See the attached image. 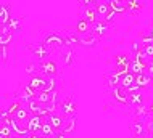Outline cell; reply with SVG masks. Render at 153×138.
<instances>
[{"mask_svg": "<svg viewBox=\"0 0 153 138\" xmlns=\"http://www.w3.org/2000/svg\"><path fill=\"white\" fill-rule=\"evenodd\" d=\"M58 112L65 117H73V116L77 114V101L73 95H68L65 100L60 101V106H58Z\"/></svg>", "mask_w": 153, "mask_h": 138, "instance_id": "cell-1", "label": "cell"}, {"mask_svg": "<svg viewBox=\"0 0 153 138\" xmlns=\"http://www.w3.org/2000/svg\"><path fill=\"white\" fill-rule=\"evenodd\" d=\"M42 42L52 50V52H53V50H60V52H61L63 48H66V45H65V37L60 35L56 31H53V32H50V34H47Z\"/></svg>", "mask_w": 153, "mask_h": 138, "instance_id": "cell-2", "label": "cell"}, {"mask_svg": "<svg viewBox=\"0 0 153 138\" xmlns=\"http://www.w3.org/2000/svg\"><path fill=\"white\" fill-rule=\"evenodd\" d=\"M111 97H113V100L116 101L118 104H123V106H126V104L131 103V95L129 92H127L126 87H114V89H111Z\"/></svg>", "mask_w": 153, "mask_h": 138, "instance_id": "cell-3", "label": "cell"}, {"mask_svg": "<svg viewBox=\"0 0 153 138\" xmlns=\"http://www.w3.org/2000/svg\"><path fill=\"white\" fill-rule=\"evenodd\" d=\"M39 74H42L44 77H55L58 74V66L53 60H44L39 63Z\"/></svg>", "mask_w": 153, "mask_h": 138, "instance_id": "cell-4", "label": "cell"}, {"mask_svg": "<svg viewBox=\"0 0 153 138\" xmlns=\"http://www.w3.org/2000/svg\"><path fill=\"white\" fill-rule=\"evenodd\" d=\"M10 125H11V128H13V132L16 133V135L27 137V135L31 133V132H29V128H27V124H24V122H21V120H18L16 117H11Z\"/></svg>", "mask_w": 153, "mask_h": 138, "instance_id": "cell-5", "label": "cell"}, {"mask_svg": "<svg viewBox=\"0 0 153 138\" xmlns=\"http://www.w3.org/2000/svg\"><path fill=\"white\" fill-rule=\"evenodd\" d=\"M74 32H76V34H79V35L89 34V32H92V24H90L87 19H84L81 16V18L76 21V24H74Z\"/></svg>", "mask_w": 153, "mask_h": 138, "instance_id": "cell-6", "label": "cell"}, {"mask_svg": "<svg viewBox=\"0 0 153 138\" xmlns=\"http://www.w3.org/2000/svg\"><path fill=\"white\" fill-rule=\"evenodd\" d=\"M32 53L39 58V60H47V56H50V53H52V50L47 47V45L44 44V42H39V44L36 45L34 48H32Z\"/></svg>", "mask_w": 153, "mask_h": 138, "instance_id": "cell-7", "label": "cell"}, {"mask_svg": "<svg viewBox=\"0 0 153 138\" xmlns=\"http://www.w3.org/2000/svg\"><path fill=\"white\" fill-rule=\"evenodd\" d=\"M82 18L87 19L89 23L94 26V24L100 19V16H98L97 8H95V7H85V8H82Z\"/></svg>", "mask_w": 153, "mask_h": 138, "instance_id": "cell-8", "label": "cell"}, {"mask_svg": "<svg viewBox=\"0 0 153 138\" xmlns=\"http://www.w3.org/2000/svg\"><path fill=\"white\" fill-rule=\"evenodd\" d=\"M98 37L94 34V32H89V34H84V35H79V45L82 47H95V45L98 44Z\"/></svg>", "mask_w": 153, "mask_h": 138, "instance_id": "cell-9", "label": "cell"}, {"mask_svg": "<svg viewBox=\"0 0 153 138\" xmlns=\"http://www.w3.org/2000/svg\"><path fill=\"white\" fill-rule=\"evenodd\" d=\"M42 119H40V116H32L29 119V122H27V128H29L31 133H40L42 135Z\"/></svg>", "mask_w": 153, "mask_h": 138, "instance_id": "cell-10", "label": "cell"}, {"mask_svg": "<svg viewBox=\"0 0 153 138\" xmlns=\"http://www.w3.org/2000/svg\"><path fill=\"white\" fill-rule=\"evenodd\" d=\"M92 32L98 37V39H102L103 35L108 34V23H105L103 19H98L97 23L92 26Z\"/></svg>", "mask_w": 153, "mask_h": 138, "instance_id": "cell-11", "label": "cell"}, {"mask_svg": "<svg viewBox=\"0 0 153 138\" xmlns=\"http://www.w3.org/2000/svg\"><path fill=\"white\" fill-rule=\"evenodd\" d=\"M45 80H47V77H44L42 74H36V76L31 77V80L27 83H29L36 92H42L44 87H45Z\"/></svg>", "mask_w": 153, "mask_h": 138, "instance_id": "cell-12", "label": "cell"}, {"mask_svg": "<svg viewBox=\"0 0 153 138\" xmlns=\"http://www.w3.org/2000/svg\"><path fill=\"white\" fill-rule=\"evenodd\" d=\"M13 117H16L18 120H21V122H24V124H27V122H29V119L32 117V112L29 111V108L26 106V103H24L23 106L16 111V114L13 116Z\"/></svg>", "mask_w": 153, "mask_h": 138, "instance_id": "cell-13", "label": "cell"}, {"mask_svg": "<svg viewBox=\"0 0 153 138\" xmlns=\"http://www.w3.org/2000/svg\"><path fill=\"white\" fill-rule=\"evenodd\" d=\"M131 133L134 135V138H142L145 135V125L142 120H135L131 124Z\"/></svg>", "mask_w": 153, "mask_h": 138, "instance_id": "cell-14", "label": "cell"}, {"mask_svg": "<svg viewBox=\"0 0 153 138\" xmlns=\"http://www.w3.org/2000/svg\"><path fill=\"white\" fill-rule=\"evenodd\" d=\"M76 120H77V116H73V117H65V125H63V130L65 133H68V135H71L74 133L76 130Z\"/></svg>", "mask_w": 153, "mask_h": 138, "instance_id": "cell-15", "label": "cell"}, {"mask_svg": "<svg viewBox=\"0 0 153 138\" xmlns=\"http://www.w3.org/2000/svg\"><path fill=\"white\" fill-rule=\"evenodd\" d=\"M61 60L65 66H73L74 64V48H63L61 50Z\"/></svg>", "mask_w": 153, "mask_h": 138, "instance_id": "cell-16", "label": "cell"}, {"mask_svg": "<svg viewBox=\"0 0 153 138\" xmlns=\"http://www.w3.org/2000/svg\"><path fill=\"white\" fill-rule=\"evenodd\" d=\"M65 45L66 48H74L76 45H79V34L76 32H68L65 35Z\"/></svg>", "mask_w": 153, "mask_h": 138, "instance_id": "cell-17", "label": "cell"}, {"mask_svg": "<svg viewBox=\"0 0 153 138\" xmlns=\"http://www.w3.org/2000/svg\"><path fill=\"white\" fill-rule=\"evenodd\" d=\"M50 124L53 125L55 130H61L65 125V116H61L60 112H55V114H50Z\"/></svg>", "mask_w": 153, "mask_h": 138, "instance_id": "cell-18", "label": "cell"}, {"mask_svg": "<svg viewBox=\"0 0 153 138\" xmlns=\"http://www.w3.org/2000/svg\"><path fill=\"white\" fill-rule=\"evenodd\" d=\"M143 95L140 93V92H137V93H132L131 95V106L134 108V109H140V108H143Z\"/></svg>", "mask_w": 153, "mask_h": 138, "instance_id": "cell-19", "label": "cell"}, {"mask_svg": "<svg viewBox=\"0 0 153 138\" xmlns=\"http://www.w3.org/2000/svg\"><path fill=\"white\" fill-rule=\"evenodd\" d=\"M110 7H111V10L116 11L118 15L126 13V11H127V3L123 2V0H111V2H110Z\"/></svg>", "mask_w": 153, "mask_h": 138, "instance_id": "cell-20", "label": "cell"}, {"mask_svg": "<svg viewBox=\"0 0 153 138\" xmlns=\"http://www.w3.org/2000/svg\"><path fill=\"white\" fill-rule=\"evenodd\" d=\"M13 16H11V8L10 5H7V3H3L2 5V13H0V24H8V21H10Z\"/></svg>", "mask_w": 153, "mask_h": 138, "instance_id": "cell-21", "label": "cell"}, {"mask_svg": "<svg viewBox=\"0 0 153 138\" xmlns=\"http://www.w3.org/2000/svg\"><path fill=\"white\" fill-rule=\"evenodd\" d=\"M150 82H152V77L148 76L147 72H142V74H137V76H135V83H137L140 89L148 87V85H150Z\"/></svg>", "mask_w": 153, "mask_h": 138, "instance_id": "cell-22", "label": "cell"}, {"mask_svg": "<svg viewBox=\"0 0 153 138\" xmlns=\"http://www.w3.org/2000/svg\"><path fill=\"white\" fill-rule=\"evenodd\" d=\"M95 8H97V13L98 16H100V19H103L106 16V13L111 10V7H110V3H105V2H98L97 5H95Z\"/></svg>", "mask_w": 153, "mask_h": 138, "instance_id": "cell-23", "label": "cell"}, {"mask_svg": "<svg viewBox=\"0 0 153 138\" xmlns=\"http://www.w3.org/2000/svg\"><path fill=\"white\" fill-rule=\"evenodd\" d=\"M127 11L129 13H139L140 10H142V3H140V0H127Z\"/></svg>", "mask_w": 153, "mask_h": 138, "instance_id": "cell-24", "label": "cell"}, {"mask_svg": "<svg viewBox=\"0 0 153 138\" xmlns=\"http://www.w3.org/2000/svg\"><path fill=\"white\" fill-rule=\"evenodd\" d=\"M13 133L15 132L10 124H0V138H11Z\"/></svg>", "mask_w": 153, "mask_h": 138, "instance_id": "cell-25", "label": "cell"}, {"mask_svg": "<svg viewBox=\"0 0 153 138\" xmlns=\"http://www.w3.org/2000/svg\"><path fill=\"white\" fill-rule=\"evenodd\" d=\"M135 83V74L132 72H127L123 76V80H121V85L126 87V89H129V87H132Z\"/></svg>", "mask_w": 153, "mask_h": 138, "instance_id": "cell-26", "label": "cell"}, {"mask_svg": "<svg viewBox=\"0 0 153 138\" xmlns=\"http://www.w3.org/2000/svg\"><path fill=\"white\" fill-rule=\"evenodd\" d=\"M8 26L11 27V31L13 32H19L23 29V21H21V18H11L10 21H8Z\"/></svg>", "mask_w": 153, "mask_h": 138, "instance_id": "cell-27", "label": "cell"}, {"mask_svg": "<svg viewBox=\"0 0 153 138\" xmlns=\"http://www.w3.org/2000/svg\"><path fill=\"white\" fill-rule=\"evenodd\" d=\"M145 69H147V66H143V64H140V63H137L135 60H132L131 61V72L132 74H142V72H145Z\"/></svg>", "mask_w": 153, "mask_h": 138, "instance_id": "cell-28", "label": "cell"}, {"mask_svg": "<svg viewBox=\"0 0 153 138\" xmlns=\"http://www.w3.org/2000/svg\"><path fill=\"white\" fill-rule=\"evenodd\" d=\"M55 133H56V130L53 128V125L50 122L42 125V137H55Z\"/></svg>", "mask_w": 153, "mask_h": 138, "instance_id": "cell-29", "label": "cell"}, {"mask_svg": "<svg viewBox=\"0 0 153 138\" xmlns=\"http://www.w3.org/2000/svg\"><path fill=\"white\" fill-rule=\"evenodd\" d=\"M44 90L45 92H56V80H55V77H47Z\"/></svg>", "mask_w": 153, "mask_h": 138, "instance_id": "cell-30", "label": "cell"}, {"mask_svg": "<svg viewBox=\"0 0 153 138\" xmlns=\"http://www.w3.org/2000/svg\"><path fill=\"white\" fill-rule=\"evenodd\" d=\"M26 72L29 74V76H36V74H39V64H37L36 61H31L29 64L26 66Z\"/></svg>", "mask_w": 153, "mask_h": 138, "instance_id": "cell-31", "label": "cell"}, {"mask_svg": "<svg viewBox=\"0 0 153 138\" xmlns=\"http://www.w3.org/2000/svg\"><path fill=\"white\" fill-rule=\"evenodd\" d=\"M13 40V32H7V34H0V44L2 45H10Z\"/></svg>", "mask_w": 153, "mask_h": 138, "instance_id": "cell-32", "label": "cell"}, {"mask_svg": "<svg viewBox=\"0 0 153 138\" xmlns=\"http://www.w3.org/2000/svg\"><path fill=\"white\" fill-rule=\"evenodd\" d=\"M140 44L142 45H148V44H153V37L150 35V32L148 34H143V35H140Z\"/></svg>", "mask_w": 153, "mask_h": 138, "instance_id": "cell-33", "label": "cell"}, {"mask_svg": "<svg viewBox=\"0 0 153 138\" xmlns=\"http://www.w3.org/2000/svg\"><path fill=\"white\" fill-rule=\"evenodd\" d=\"M131 58L129 56H124V55H116V58H114V63H116V66L119 64H124V63H129Z\"/></svg>", "mask_w": 153, "mask_h": 138, "instance_id": "cell-34", "label": "cell"}, {"mask_svg": "<svg viewBox=\"0 0 153 138\" xmlns=\"http://www.w3.org/2000/svg\"><path fill=\"white\" fill-rule=\"evenodd\" d=\"M116 11H113V10H110L108 11V13H106V16H105V18H103V21H105V23H113V21H114V18H116Z\"/></svg>", "mask_w": 153, "mask_h": 138, "instance_id": "cell-35", "label": "cell"}, {"mask_svg": "<svg viewBox=\"0 0 153 138\" xmlns=\"http://www.w3.org/2000/svg\"><path fill=\"white\" fill-rule=\"evenodd\" d=\"M142 48H143V45L140 44V40H135V42H132V45H131V50H132V53H134V55L139 52V50H142Z\"/></svg>", "mask_w": 153, "mask_h": 138, "instance_id": "cell-36", "label": "cell"}, {"mask_svg": "<svg viewBox=\"0 0 153 138\" xmlns=\"http://www.w3.org/2000/svg\"><path fill=\"white\" fill-rule=\"evenodd\" d=\"M143 52L147 53V56H148V58H153V44L143 45Z\"/></svg>", "mask_w": 153, "mask_h": 138, "instance_id": "cell-37", "label": "cell"}, {"mask_svg": "<svg viewBox=\"0 0 153 138\" xmlns=\"http://www.w3.org/2000/svg\"><path fill=\"white\" fill-rule=\"evenodd\" d=\"M79 2H81L82 8H85V7H95V5H97V0H79Z\"/></svg>", "mask_w": 153, "mask_h": 138, "instance_id": "cell-38", "label": "cell"}, {"mask_svg": "<svg viewBox=\"0 0 153 138\" xmlns=\"http://www.w3.org/2000/svg\"><path fill=\"white\" fill-rule=\"evenodd\" d=\"M145 72H147L150 77H152V80H153V58L150 60V63L147 64V69H145Z\"/></svg>", "mask_w": 153, "mask_h": 138, "instance_id": "cell-39", "label": "cell"}, {"mask_svg": "<svg viewBox=\"0 0 153 138\" xmlns=\"http://www.w3.org/2000/svg\"><path fill=\"white\" fill-rule=\"evenodd\" d=\"M8 58V47L7 45H2V63H5Z\"/></svg>", "mask_w": 153, "mask_h": 138, "instance_id": "cell-40", "label": "cell"}, {"mask_svg": "<svg viewBox=\"0 0 153 138\" xmlns=\"http://www.w3.org/2000/svg\"><path fill=\"white\" fill-rule=\"evenodd\" d=\"M66 135H68V133H65L63 130H56V133H55V138H66Z\"/></svg>", "mask_w": 153, "mask_h": 138, "instance_id": "cell-41", "label": "cell"}, {"mask_svg": "<svg viewBox=\"0 0 153 138\" xmlns=\"http://www.w3.org/2000/svg\"><path fill=\"white\" fill-rule=\"evenodd\" d=\"M26 138H44V137L40 135V133H29V135H27Z\"/></svg>", "mask_w": 153, "mask_h": 138, "instance_id": "cell-42", "label": "cell"}, {"mask_svg": "<svg viewBox=\"0 0 153 138\" xmlns=\"http://www.w3.org/2000/svg\"><path fill=\"white\" fill-rule=\"evenodd\" d=\"M98 2H105V3H110L111 0H97V3H98Z\"/></svg>", "mask_w": 153, "mask_h": 138, "instance_id": "cell-43", "label": "cell"}, {"mask_svg": "<svg viewBox=\"0 0 153 138\" xmlns=\"http://www.w3.org/2000/svg\"><path fill=\"white\" fill-rule=\"evenodd\" d=\"M150 35H152V37H153V27H152V29H150Z\"/></svg>", "mask_w": 153, "mask_h": 138, "instance_id": "cell-44", "label": "cell"}, {"mask_svg": "<svg viewBox=\"0 0 153 138\" xmlns=\"http://www.w3.org/2000/svg\"><path fill=\"white\" fill-rule=\"evenodd\" d=\"M44 138H55V137H44Z\"/></svg>", "mask_w": 153, "mask_h": 138, "instance_id": "cell-45", "label": "cell"}, {"mask_svg": "<svg viewBox=\"0 0 153 138\" xmlns=\"http://www.w3.org/2000/svg\"><path fill=\"white\" fill-rule=\"evenodd\" d=\"M150 138H153V133H152V135H150Z\"/></svg>", "mask_w": 153, "mask_h": 138, "instance_id": "cell-46", "label": "cell"}, {"mask_svg": "<svg viewBox=\"0 0 153 138\" xmlns=\"http://www.w3.org/2000/svg\"><path fill=\"white\" fill-rule=\"evenodd\" d=\"M123 2H127V0H123Z\"/></svg>", "mask_w": 153, "mask_h": 138, "instance_id": "cell-47", "label": "cell"}]
</instances>
